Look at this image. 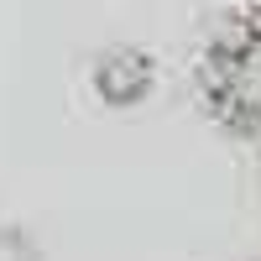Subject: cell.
I'll return each mask as SVG.
<instances>
[{"label":"cell","mask_w":261,"mask_h":261,"mask_svg":"<svg viewBox=\"0 0 261 261\" xmlns=\"http://www.w3.org/2000/svg\"><path fill=\"white\" fill-rule=\"evenodd\" d=\"M209 84H214V99L241 125L261 130V6L230 21V32L214 42Z\"/></svg>","instance_id":"6da1fadb"},{"label":"cell","mask_w":261,"mask_h":261,"mask_svg":"<svg viewBox=\"0 0 261 261\" xmlns=\"http://www.w3.org/2000/svg\"><path fill=\"white\" fill-rule=\"evenodd\" d=\"M89 89L110 110H130V105L157 94V63L146 47H105L89 68Z\"/></svg>","instance_id":"7a4b0ae2"},{"label":"cell","mask_w":261,"mask_h":261,"mask_svg":"<svg viewBox=\"0 0 261 261\" xmlns=\"http://www.w3.org/2000/svg\"><path fill=\"white\" fill-rule=\"evenodd\" d=\"M0 261H42V251H37V241L27 230L0 225Z\"/></svg>","instance_id":"3957f363"}]
</instances>
